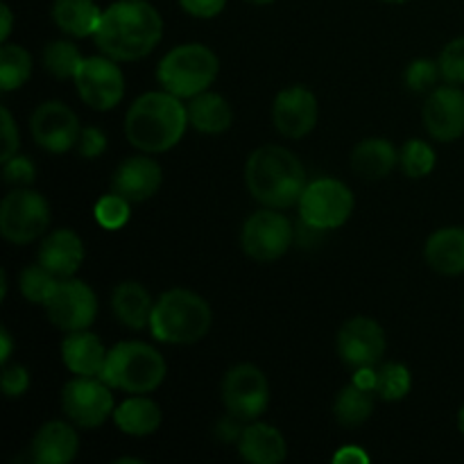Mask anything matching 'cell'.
Listing matches in <instances>:
<instances>
[{
    "instance_id": "12",
    "label": "cell",
    "mask_w": 464,
    "mask_h": 464,
    "mask_svg": "<svg viewBox=\"0 0 464 464\" xmlns=\"http://www.w3.org/2000/svg\"><path fill=\"white\" fill-rule=\"evenodd\" d=\"M293 243V225L279 211H256L247 218L240 234L245 254L258 263H272L284 256Z\"/></svg>"
},
{
    "instance_id": "31",
    "label": "cell",
    "mask_w": 464,
    "mask_h": 464,
    "mask_svg": "<svg viewBox=\"0 0 464 464\" xmlns=\"http://www.w3.org/2000/svg\"><path fill=\"white\" fill-rule=\"evenodd\" d=\"M82 54L77 50V45H72L71 41H50L44 50V66L50 75H54L57 80H68V77H75L77 68L82 63Z\"/></svg>"
},
{
    "instance_id": "51",
    "label": "cell",
    "mask_w": 464,
    "mask_h": 464,
    "mask_svg": "<svg viewBox=\"0 0 464 464\" xmlns=\"http://www.w3.org/2000/svg\"><path fill=\"white\" fill-rule=\"evenodd\" d=\"M383 3H392V5H401V3H408V0H383Z\"/></svg>"
},
{
    "instance_id": "34",
    "label": "cell",
    "mask_w": 464,
    "mask_h": 464,
    "mask_svg": "<svg viewBox=\"0 0 464 464\" xmlns=\"http://www.w3.org/2000/svg\"><path fill=\"white\" fill-rule=\"evenodd\" d=\"M18 284H21V293L27 302L45 304L50 299V295H53V290L57 288L59 279L53 272L45 270L41 263H36V266L25 267L21 272V281Z\"/></svg>"
},
{
    "instance_id": "35",
    "label": "cell",
    "mask_w": 464,
    "mask_h": 464,
    "mask_svg": "<svg viewBox=\"0 0 464 464\" xmlns=\"http://www.w3.org/2000/svg\"><path fill=\"white\" fill-rule=\"evenodd\" d=\"M130 199H125L118 193L104 195L95 204V220H98L100 227L109 231L122 229L127 220H130Z\"/></svg>"
},
{
    "instance_id": "32",
    "label": "cell",
    "mask_w": 464,
    "mask_h": 464,
    "mask_svg": "<svg viewBox=\"0 0 464 464\" xmlns=\"http://www.w3.org/2000/svg\"><path fill=\"white\" fill-rule=\"evenodd\" d=\"M379 381H376V394L385 401H399L406 397L412 388L411 372L401 362H385L379 370Z\"/></svg>"
},
{
    "instance_id": "17",
    "label": "cell",
    "mask_w": 464,
    "mask_h": 464,
    "mask_svg": "<svg viewBox=\"0 0 464 464\" xmlns=\"http://www.w3.org/2000/svg\"><path fill=\"white\" fill-rule=\"evenodd\" d=\"M272 122L285 139H304L317 122V100L304 86H288L272 104Z\"/></svg>"
},
{
    "instance_id": "38",
    "label": "cell",
    "mask_w": 464,
    "mask_h": 464,
    "mask_svg": "<svg viewBox=\"0 0 464 464\" xmlns=\"http://www.w3.org/2000/svg\"><path fill=\"white\" fill-rule=\"evenodd\" d=\"M3 175L7 184H16V186H25L34 181V163L30 161L27 157H12L9 161L3 163Z\"/></svg>"
},
{
    "instance_id": "46",
    "label": "cell",
    "mask_w": 464,
    "mask_h": 464,
    "mask_svg": "<svg viewBox=\"0 0 464 464\" xmlns=\"http://www.w3.org/2000/svg\"><path fill=\"white\" fill-rule=\"evenodd\" d=\"M0 18H3V25H0V41H3V44H7L9 34H12V23H14L12 9H9L7 5H3V7H0Z\"/></svg>"
},
{
    "instance_id": "13",
    "label": "cell",
    "mask_w": 464,
    "mask_h": 464,
    "mask_svg": "<svg viewBox=\"0 0 464 464\" xmlns=\"http://www.w3.org/2000/svg\"><path fill=\"white\" fill-rule=\"evenodd\" d=\"M44 306L48 320L68 334L89 329L98 315V297L84 281L77 279H59Z\"/></svg>"
},
{
    "instance_id": "16",
    "label": "cell",
    "mask_w": 464,
    "mask_h": 464,
    "mask_svg": "<svg viewBox=\"0 0 464 464\" xmlns=\"http://www.w3.org/2000/svg\"><path fill=\"white\" fill-rule=\"evenodd\" d=\"M426 131L435 140L451 143L464 134V91L453 86H440L424 104Z\"/></svg>"
},
{
    "instance_id": "15",
    "label": "cell",
    "mask_w": 464,
    "mask_h": 464,
    "mask_svg": "<svg viewBox=\"0 0 464 464\" xmlns=\"http://www.w3.org/2000/svg\"><path fill=\"white\" fill-rule=\"evenodd\" d=\"M385 353V331L372 317H353L338 334V356L349 367H374Z\"/></svg>"
},
{
    "instance_id": "19",
    "label": "cell",
    "mask_w": 464,
    "mask_h": 464,
    "mask_svg": "<svg viewBox=\"0 0 464 464\" xmlns=\"http://www.w3.org/2000/svg\"><path fill=\"white\" fill-rule=\"evenodd\" d=\"M39 263L57 279H71L84 261V243L71 229H54L39 247Z\"/></svg>"
},
{
    "instance_id": "47",
    "label": "cell",
    "mask_w": 464,
    "mask_h": 464,
    "mask_svg": "<svg viewBox=\"0 0 464 464\" xmlns=\"http://www.w3.org/2000/svg\"><path fill=\"white\" fill-rule=\"evenodd\" d=\"M0 343H3V352H0V362L3 367L9 362V356H12V335H9L7 329L0 331Z\"/></svg>"
},
{
    "instance_id": "33",
    "label": "cell",
    "mask_w": 464,
    "mask_h": 464,
    "mask_svg": "<svg viewBox=\"0 0 464 464\" xmlns=\"http://www.w3.org/2000/svg\"><path fill=\"white\" fill-rule=\"evenodd\" d=\"M399 163H401V170L406 172V177L421 179V177L430 175V170L435 168V152L426 140L412 139L399 152Z\"/></svg>"
},
{
    "instance_id": "14",
    "label": "cell",
    "mask_w": 464,
    "mask_h": 464,
    "mask_svg": "<svg viewBox=\"0 0 464 464\" xmlns=\"http://www.w3.org/2000/svg\"><path fill=\"white\" fill-rule=\"evenodd\" d=\"M30 131L36 143L54 154H63L80 140V121L63 102L50 100L36 107L30 118Z\"/></svg>"
},
{
    "instance_id": "25",
    "label": "cell",
    "mask_w": 464,
    "mask_h": 464,
    "mask_svg": "<svg viewBox=\"0 0 464 464\" xmlns=\"http://www.w3.org/2000/svg\"><path fill=\"white\" fill-rule=\"evenodd\" d=\"M186 111H188L190 127L202 134H222L234 122L231 104L220 93H208V91L190 98Z\"/></svg>"
},
{
    "instance_id": "3",
    "label": "cell",
    "mask_w": 464,
    "mask_h": 464,
    "mask_svg": "<svg viewBox=\"0 0 464 464\" xmlns=\"http://www.w3.org/2000/svg\"><path fill=\"white\" fill-rule=\"evenodd\" d=\"M245 181L252 198L270 208L299 204L308 186L302 161L281 145H263L254 150L245 166Z\"/></svg>"
},
{
    "instance_id": "45",
    "label": "cell",
    "mask_w": 464,
    "mask_h": 464,
    "mask_svg": "<svg viewBox=\"0 0 464 464\" xmlns=\"http://www.w3.org/2000/svg\"><path fill=\"white\" fill-rule=\"evenodd\" d=\"M240 433H243V429L236 424V417H234V420L220 421V429H218V438L225 440V442H234V440L240 438Z\"/></svg>"
},
{
    "instance_id": "39",
    "label": "cell",
    "mask_w": 464,
    "mask_h": 464,
    "mask_svg": "<svg viewBox=\"0 0 464 464\" xmlns=\"http://www.w3.org/2000/svg\"><path fill=\"white\" fill-rule=\"evenodd\" d=\"M77 150L84 159H98L107 150V136L98 127H84L80 131V140H77Z\"/></svg>"
},
{
    "instance_id": "6",
    "label": "cell",
    "mask_w": 464,
    "mask_h": 464,
    "mask_svg": "<svg viewBox=\"0 0 464 464\" xmlns=\"http://www.w3.org/2000/svg\"><path fill=\"white\" fill-rule=\"evenodd\" d=\"M220 62L216 53L202 44H184L172 48L157 68L163 91L177 98H195L216 82Z\"/></svg>"
},
{
    "instance_id": "44",
    "label": "cell",
    "mask_w": 464,
    "mask_h": 464,
    "mask_svg": "<svg viewBox=\"0 0 464 464\" xmlns=\"http://www.w3.org/2000/svg\"><path fill=\"white\" fill-rule=\"evenodd\" d=\"M376 381H379V372H376L374 367H358L352 383H356L358 388L362 390H372V392H376Z\"/></svg>"
},
{
    "instance_id": "43",
    "label": "cell",
    "mask_w": 464,
    "mask_h": 464,
    "mask_svg": "<svg viewBox=\"0 0 464 464\" xmlns=\"http://www.w3.org/2000/svg\"><path fill=\"white\" fill-rule=\"evenodd\" d=\"M335 464H367L370 462V456L362 451L361 447H343L334 456Z\"/></svg>"
},
{
    "instance_id": "5",
    "label": "cell",
    "mask_w": 464,
    "mask_h": 464,
    "mask_svg": "<svg viewBox=\"0 0 464 464\" xmlns=\"http://www.w3.org/2000/svg\"><path fill=\"white\" fill-rule=\"evenodd\" d=\"M100 379L131 394L154 392L166 379V361L145 343H121L107 353Z\"/></svg>"
},
{
    "instance_id": "9",
    "label": "cell",
    "mask_w": 464,
    "mask_h": 464,
    "mask_svg": "<svg viewBox=\"0 0 464 464\" xmlns=\"http://www.w3.org/2000/svg\"><path fill=\"white\" fill-rule=\"evenodd\" d=\"M222 401L238 421H256L270 406V383L256 365H236L222 381Z\"/></svg>"
},
{
    "instance_id": "27",
    "label": "cell",
    "mask_w": 464,
    "mask_h": 464,
    "mask_svg": "<svg viewBox=\"0 0 464 464\" xmlns=\"http://www.w3.org/2000/svg\"><path fill=\"white\" fill-rule=\"evenodd\" d=\"M399 152L390 140L367 139L352 152V168L365 179H385L397 168Z\"/></svg>"
},
{
    "instance_id": "20",
    "label": "cell",
    "mask_w": 464,
    "mask_h": 464,
    "mask_svg": "<svg viewBox=\"0 0 464 464\" xmlns=\"http://www.w3.org/2000/svg\"><path fill=\"white\" fill-rule=\"evenodd\" d=\"M80 438L66 421H48L32 438L30 456L36 464H68L75 460Z\"/></svg>"
},
{
    "instance_id": "42",
    "label": "cell",
    "mask_w": 464,
    "mask_h": 464,
    "mask_svg": "<svg viewBox=\"0 0 464 464\" xmlns=\"http://www.w3.org/2000/svg\"><path fill=\"white\" fill-rule=\"evenodd\" d=\"M184 12L195 18H213L225 9L227 0H179Z\"/></svg>"
},
{
    "instance_id": "1",
    "label": "cell",
    "mask_w": 464,
    "mask_h": 464,
    "mask_svg": "<svg viewBox=\"0 0 464 464\" xmlns=\"http://www.w3.org/2000/svg\"><path fill=\"white\" fill-rule=\"evenodd\" d=\"M163 36V21L145 0H121L104 9L93 39L100 53L116 62L148 57Z\"/></svg>"
},
{
    "instance_id": "21",
    "label": "cell",
    "mask_w": 464,
    "mask_h": 464,
    "mask_svg": "<svg viewBox=\"0 0 464 464\" xmlns=\"http://www.w3.org/2000/svg\"><path fill=\"white\" fill-rule=\"evenodd\" d=\"M63 365L77 376H102L107 349L91 331H72L62 343Z\"/></svg>"
},
{
    "instance_id": "30",
    "label": "cell",
    "mask_w": 464,
    "mask_h": 464,
    "mask_svg": "<svg viewBox=\"0 0 464 464\" xmlns=\"http://www.w3.org/2000/svg\"><path fill=\"white\" fill-rule=\"evenodd\" d=\"M32 57L25 48L14 44H3L0 48V89L5 93L16 91L30 80Z\"/></svg>"
},
{
    "instance_id": "29",
    "label": "cell",
    "mask_w": 464,
    "mask_h": 464,
    "mask_svg": "<svg viewBox=\"0 0 464 464\" xmlns=\"http://www.w3.org/2000/svg\"><path fill=\"white\" fill-rule=\"evenodd\" d=\"M374 394L376 392H372V390L358 388L356 383L340 390L334 406L338 424L344 429H358V426L365 424L374 412Z\"/></svg>"
},
{
    "instance_id": "11",
    "label": "cell",
    "mask_w": 464,
    "mask_h": 464,
    "mask_svg": "<svg viewBox=\"0 0 464 464\" xmlns=\"http://www.w3.org/2000/svg\"><path fill=\"white\" fill-rule=\"evenodd\" d=\"M75 86L84 104L95 111H109L125 95V77L111 57H84L75 72Z\"/></svg>"
},
{
    "instance_id": "41",
    "label": "cell",
    "mask_w": 464,
    "mask_h": 464,
    "mask_svg": "<svg viewBox=\"0 0 464 464\" xmlns=\"http://www.w3.org/2000/svg\"><path fill=\"white\" fill-rule=\"evenodd\" d=\"M0 118H3V157H0V161L5 163L18 154V130L7 107H3Z\"/></svg>"
},
{
    "instance_id": "36",
    "label": "cell",
    "mask_w": 464,
    "mask_h": 464,
    "mask_svg": "<svg viewBox=\"0 0 464 464\" xmlns=\"http://www.w3.org/2000/svg\"><path fill=\"white\" fill-rule=\"evenodd\" d=\"M440 75H442L440 63L430 62V59H415L406 68V86L415 93H424V91H430L438 84Z\"/></svg>"
},
{
    "instance_id": "40",
    "label": "cell",
    "mask_w": 464,
    "mask_h": 464,
    "mask_svg": "<svg viewBox=\"0 0 464 464\" xmlns=\"http://www.w3.org/2000/svg\"><path fill=\"white\" fill-rule=\"evenodd\" d=\"M30 388V374L23 365H5L3 370V392L7 397H23Z\"/></svg>"
},
{
    "instance_id": "50",
    "label": "cell",
    "mask_w": 464,
    "mask_h": 464,
    "mask_svg": "<svg viewBox=\"0 0 464 464\" xmlns=\"http://www.w3.org/2000/svg\"><path fill=\"white\" fill-rule=\"evenodd\" d=\"M247 3H252V5H270V3H275V0H247Z\"/></svg>"
},
{
    "instance_id": "49",
    "label": "cell",
    "mask_w": 464,
    "mask_h": 464,
    "mask_svg": "<svg viewBox=\"0 0 464 464\" xmlns=\"http://www.w3.org/2000/svg\"><path fill=\"white\" fill-rule=\"evenodd\" d=\"M116 464H140V460H134V458H121V460H116Z\"/></svg>"
},
{
    "instance_id": "26",
    "label": "cell",
    "mask_w": 464,
    "mask_h": 464,
    "mask_svg": "<svg viewBox=\"0 0 464 464\" xmlns=\"http://www.w3.org/2000/svg\"><path fill=\"white\" fill-rule=\"evenodd\" d=\"M161 420L163 415L159 403H154L145 394H136V397L127 399L113 411V421H116L118 429L127 435H134V438L157 433Z\"/></svg>"
},
{
    "instance_id": "23",
    "label": "cell",
    "mask_w": 464,
    "mask_h": 464,
    "mask_svg": "<svg viewBox=\"0 0 464 464\" xmlns=\"http://www.w3.org/2000/svg\"><path fill=\"white\" fill-rule=\"evenodd\" d=\"M111 308L116 320L131 331H140L150 326L154 302L148 290L136 281H122L111 295Z\"/></svg>"
},
{
    "instance_id": "28",
    "label": "cell",
    "mask_w": 464,
    "mask_h": 464,
    "mask_svg": "<svg viewBox=\"0 0 464 464\" xmlns=\"http://www.w3.org/2000/svg\"><path fill=\"white\" fill-rule=\"evenodd\" d=\"M100 18L102 12L93 0H54L53 5V21L59 30L77 39L95 34Z\"/></svg>"
},
{
    "instance_id": "4",
    "label": "cell",
    "mask_w": 464,
    "mask_h": 464,
    "mask_svg": "<svg viewBox=\"0 0 464 464\" xmlns=\"http://www.w3.org/2000/svg\"><path fill=\"white\" fill-rule=\"evenodd\" d=\"M211 329V308L190 290H168L154 302L150 331L159 343L193 344Z\"/></svg>"
},
{
    "instance_id": "7",
    "label": "cell",
    "mask_w": 464,
    "mask_h": 464,
    "mask_svg": "<svg viewBox=\"0 0 464 464\" xmlns=\"http://www.w3.org/2000/svg\"><path fill=\"white\" fill-rule=\"evenodd\" d=\"M353 211V195L347 184L331 177L311 181L299 199V216L308 229H338Z\"/></svg>"
},
{
    "instance_id": "37",
    "label": "cell",
    "mask_w": 464,
    "mask_h": 464,
    "mask_svg": "<svg viewBox=\"0 0 464 464\" xmlns=\"http://www.w3.org/2000/svg\"><path fill=\"white\" fill-rule=\"evenodd\" d=\"M438 63L449 84H464V36L447 44Z\"/></svg>"
},
{
    "instance_id": "24",
    "label": "cell",
    "mask_w": 464,
    "mask_h": 464,
    "mask_svg": "<svg viewBox=\"0 0 464 464\" xmlns=\"http://www.w3.org/2000/svg\"><path fill=\"white\" fill-rule=\"evenodd\" d=\"M426 261L440 275H464V229L444 227L426 240Z\"/></svg>"
},
{
    "instance_id": "22",
    "label": "cell",
    "mask_w": 464,
    "mask_h": 464,
    "mask_svg": "<svg viewBox=\"0 0 464 464\" xmlns=\"http://www.w3.org/2000/svg\"><path fill=\"white\" fill-rule=\"evenodd\" d=\"M238 451L252 464H279L288 456L284 435L275 426L261 421L245 426L238 438Z\"/></svg>"
},
{
    "instance_id": "10",
    "label": "cell",
    "mask_w": 464,
    "mask_h": 464,
    "mask_svg": "<svg viewBox=\"0 0 464 464\" xmlns=\"http://www.w3.org/2000/svg\"><path fill=\"white\" fill-rule=\"evenodd\" d=\"M62 408L72 424L98 429L113 415L111 385L98 376H77L63 385Z\"/></svg>"
},
{
    "instance_id": "18",
    "label": "cell",
    "mask_w": 464,
    "mask_h": 464,
    "mask_svg": "<svg viewBox=\"0 0 464 464\" xmlns=\"http://www.w3.org/2000/svg\"><path fill=\"white\" fill-rule=\"evenodd\" d=\"M163 172L154 159L150 157H130L116 168L111 179L113 193L122 195L130 202L139 204L154 198L161 188Z\"/></svg>"
},
{
    "instance_id": "48",
    "label": "cell",
    "mask_w": 464,
    "mask_h": 464,
    "mask_svg": "<svg viewBox=\"0 0 464 464\" xmlns=\"http://www.w3.org/2000/svg\"><path fill=\"white\" fill-rule=\"evenodd\" d=\"M458 429H460V433L464 435V406H462L460 415H458Z\"/></svg>"
},
{
    "instance_id": "8",
    "label": "cell",
    "mask_w": 464,
    "mask_h": 464,
    "mask_svg": "<svg viewBox=\"0 0 464 464\" xmlns=\"http://www.w3.org/2000/svg\"><path fill=\"white\" fill-rule=\"evenodd\" d=\"M50 225V207L36 190H14L0 204V234L14 245L34 243Z\"/></svg>"
},
{
    "instance_id": "2",
    "label": "cell",
    "mask_w": 464,
    "mask_h": 464,
    "mask_svg": "<svg viewBox=\"0 0 464 464\" xmlns=\"http://www.w3.org/2000/svg\"><path fill=\"white\" fill-rule=\"evenodd\" d=\"M181 98L168 91H150L131 102L125 116V134L136 150L148 154L175 148L188 127Z\"/></svg>"
}]
</instances>
